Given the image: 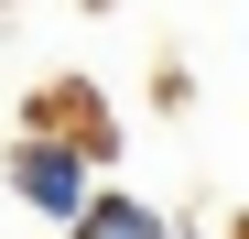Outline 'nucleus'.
Masks as SVG:
<instances>
[{"mask_svg": "<svg viewBox=\"0 0 249 239\" xmlns=\"http://www.w3.org/2000/svg\"><path fill=\"white\" fill-rule=\"evenodd\" d=\"M11 185H22L44 218H76V207H87V152H65V141H22V152H11Z\"/></svg>", "mask_w": 249, "mask_h": 239, "instance_id": "1", "label": "nucleus"}, {"mask_svg": "<svg viewBox=\"0 0 249 239\" xmlns=\"http://www.w3.org/2000/svg\"><path fill=\"white\" fill-rule=\"evenodd\" d=\"M76 239H162V218L130 207V196H87L76 207Z\"/></svg>", "mask_w": 249, "mask_h": 239, "instance_id": "2", "label": "nucleus"}]
</instances>
